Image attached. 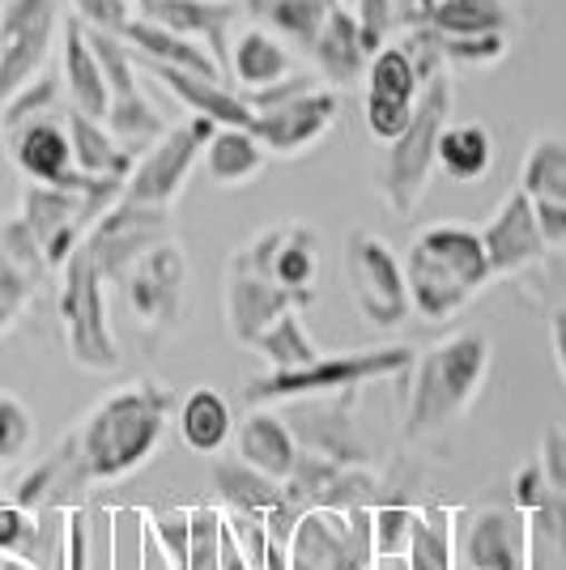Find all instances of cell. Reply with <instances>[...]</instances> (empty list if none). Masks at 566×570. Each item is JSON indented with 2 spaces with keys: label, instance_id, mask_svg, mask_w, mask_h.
<instances>
[{
  "label": "cell",
  "instance_id": "obj_16",
  "mask_svg": "<svg viewBox=\"0 0 566 570\" xmlns=\"http://www.w3.org/2000/svg\"><path fill=\"white\" fill-rule=\"evenodd\" d=\"M13 163L30 184H48V188H90L95 179L81 175L72 163V141L69 124H60L56 116H35L13 124Z\"/></svg>",
  "mask_w": 566,
  "mask_h": 570
},
{
  "label": "cell",
  "instance_id": "obj_24",
  "mask_svg": "<svg viewBox=\"0 0 566 570\" xmlns=\"http://www.w3.org/2000/svg\"><path fill=\"white\" fill-rule=\"evenodd\" d=\"M235 452L247 469L273 476V481H285L294 473V460H299V439H294L285 417L256 404L243 422H235Z\"/></svg>",
  "mask_w": 566,
  "mask_h": 570
},
{
  "label": "cell",
  "instance_id": "obj_49",
  "mask_svg": "<svg viewBox=\"0 0 566 570\" xmlns=\"http://www.w3.org/2000/svg\"><path fill=\"white\" fill-rule=\"evenodd\" d=\"M549 350H554V366L566 383V307H558L549 315Z\"/></svg>",
  "mask_w": 566,
  "mask_h": 570
},
{
  "label": "cell",
  "instance_id": "obj_44",
  "mask_svg": "<svg viewBox=\"0 0 566 570\" xmlns=\"http://www.w3.org/2000/svg\"><path fill=\"white\" fill-rule=\"evenodd\" d=\"M77 22L86 30H107V35H119L124 26L133 22V4L137 0H69Z\"/></svg>",
  "mask_w": 566,
  "mask_h": 570
},
{
  "label": "cell",
  "instance_id": "obj_1",
  "mask_svg": "<svg viewBox=\"0 0 566 570\" xmlns=\"http://www.w3.org/2000/svg\"><path fill=\"white\" fill-rule=\"evenodd\" d=\"M170 426V392L163 383H133L86 413L72 434V490L77 485H107L137 473L149 455L163 448Z\"/></svg>",
  "mask_w": 566,
  "mask_h": 570
},
{
  "label": "cell",
  "instance_id": "obj_19",
  "mask_svg": "<svg viewBox=\"0 0 566 570\" xmlns=\"http://www.w3.org/2000/svg\"><path fill=\"white\" fill-rule=\"evenodd\" d=\"M481 243H486V261H490V273L495 277H511V273H524L528 264H537L549 252L541 226H537V209H533V196L524 188H516L498 214L481 226Z\"/></svg>",
  "mask_w": 566,
  "mask_h": 570
},
{
  "label": "cell",
  "instance_id": "obj_35",
  "mask_svg": "<svg viewBox=\"0 0 566 570\" xmlns=\"http://www.w3.org/2000/svg\"><path fill=\"white\" fill-rule=\"evenodd\" d=\"M430 30L451 35V39H472V35H507L511 9L507 0H439L426 13Z\"/></svg>",
  "mask_w": 566,
  "mask_h": 570
},
{
  "label": "cell",
  "instance_id": "obj_25",
  "mask_svg": "<svg viewBox=\"0 0 566 570\" xmlns=\"http://www.w3.org/2000/svg\"><path fill=\"white\" fill-rule=\"evenodd\" d=\"M311 60H315V77L329 81V86H350L362 77V65L371 60V51L362 43V30H358L350 0H332L329 4V18L320 26Z\"/></svg>",
  "mask_w": 566,
  "mask_h": 570
},
{
  "label": "cell",
  "instance_id": "obj_47",
  "mask_svg": "<svg viewBox=\"0 0 566 570\" xmlns=\"http://www.w3.org/2000/svg\"><path fill=\"white\" fill-rule=\"evenodd\" d=\"M516 507L524 515H537L545 507V473L541 460H528L524 469L516 473Z\"/></svg>",
  "mask_w": 566,
  "mask_h": 570
},
{
  "label": "cell",
  "instance_id": "obj_17",
  "mask_svg": "<svg viewBox=\"0 0 566 570\" xmlns=\"http://www.w3.org/2000/svg\"><path fill=\"white\" fill-rule=\"evenodd\" d=\"M311 303V289H285V285L260 277L252 268L231 261L226 273V328L238 345H252L277 315L285 311H303Z\"/></svg>",
  "mask_w": 566,
  "mask_h": 570
},
{
  "label": "cell",
  "instance_id": "obj_32",
  "mask_svg": "<svg viewBox=\"0 0 566 570\" xmlns=\"http://www.w3.org/2000/svg\"><path fill=\"white\" fill-rule=\"evenodd\" d=\"M329 4L332 0H243V9L260 26H269L290 48H303L308 56L320 39V26L329 18Z\"/></svg>",
  "mask_w": 566,
  "mask_h": 570
},
{
  "label": "cell",
  "instance_id": "obj_42",
  "mask_svg": "<svg viewBox=\"0 0 566 570\" xmlns=\"http://www.w3.org/2000/svg\"><path fill=\"white\" fill-rule=\"evenodd\" d=\"M409 119H413V102H392V98H375V95H367V102H362V124H367V132L379 145L397 141L404 128H409Z\"/></svg>",
  "mask_w": 566,
  "mask_h": 570
},
{
  "label": "cell",
  "instance_id": "obj_8",
  "mask_svg": "<svg viewBox=\"0 0 566 570\" xmlns=\"http://www.w3.org/2000/svg\"><path fill=\"white\" fill-rule=\"evenodd\" d=\"M341 268H345V289L354 298L358 315L383 333L401 328L409 320V285H404V264L397 252L371 230H350L341 247Z\"/></svg>",
  "mask_w": 566,
  "mask_h": 570
},
{
  "label": "cell",
  "instance_id": "obj_28",
  "mask_svg": "<svg viewBox=\"0 0 566 570\" xmlns=\"http://www.w3.org/2000/svg\"><path fill=\"white\" fill-rule=\"evenodd\" d=\"M175 430L184 439V448L196 455H217L231 439H235V413L217 387H192L179 413H175Z\"/></svg>",
  "mask_w": 566,
  "mask_h": 570
},
{
  "label": "cell",
  "instance_id": "obj_21",
  "mask_svg": "<svg viewBox=\"0 0 566 570\" xmlns=\"http://www.w3.org/2000/svg\"><path fill=\"white\" fill-rule=\"evenodd\" d=\"M142 69L179 98L192 116H209L213 124H231V128H252V116H256L252 102L231 90L222 77H201V72L170 69V65H149V60H142Z\"/></svg>",
  "mask_w": 566,
  "mask_h": 570
},
{
  "label": "cell",
  "instance_id": "obj_31",
  "mask_svg": "<svg viewBox=\"0 0 566 570\" xmlns=\"http://www.w3.org/2000/svg\"><path fill=\"white\" fill-rule=\"evenodd\" d=\"M69 141L72 163L90 179H128V170L137 163V154L124 149L103 119H90L81 116V111H69Z\"/></svg>",
  "mask_w": 566,
  "mask_h": 570
},
{
  "label": "cell",
  "instance_id": "obj_6",
  "mask_svg": "<svg viewBox=\"0 0 566 570\" xmlns=\"http://www.w3.org/2000/svg\"><path fill=\"white\" fill-rule=\"evenodd\" d=\"M252 102V132L256 141L277 154V158H294L308 154L311 145L324 141L336 116H341V95L320 86V77H285L282 86L260 90V95H243Z\"/></svg>",
  "mask_w": 566,
  "mask_h": 570
},
{
  "label": "cell",
  "instance_id": "obj_20",
  "mask_svg": "<svg viewBox=\"0 0 566 570\" xmlns=\"http://www.w3.org/2000/svg\"><path fill=\"white\" fill-rule=\"evenodd\" d=\"M222 69L231 72L238 95H260V90L282 86L285 77H294L299 65H294V48L285 43L282 35H273L269 26L252 22V26H235V30H231Z\"/></svg>",
  "mask_w": 566,
  "mask_h": 570
},
{
  "label": "cell",
  "instance_id": "obj_36",
  "mask_svg": "<svg viewBox=\"0 0 566 570\" xmlns=\"http://www.w3.org/2000/svg\"><path fill=\"white\" fill-rule=\"evenodd\" d=\"M519 188L528 191L533 200L566 205V137L545 132V137H537V141L524 149Z\"/></svg>",
  "mask_w": 566,
  "mask_h": 570
},
{
  "label": "cell",
  "instance_id": "obj_13",
  "mask_svg": "<svg viewBox=\"0 0 566 570\" xmlns=\"http://www.w3.org/2000/svg\"><path fill=\"white\" fill-rule=\"evenodd\" d=\"M184 285H188V261H184L179 243L163 238L124 273L119 289H124L128 315L145 333H170L179 320V307H184Z\"/></svg>",
  "mask_w": 566,
  "mask_h": 570
},
{
  "label": "cell",
  "instance_id": "obj_23",
  "mask_svg": "<svg viewBox=\"0 0 566 570\" xmlns=\"http://www.w3.org/2000/svg\"><path fill=\"white\" fill-rule=\"evenodd\" d=\"M119 39L133 48L137 60L170 65V69H188V72H201V77H222V81H226V69L217 65V56H213L205 43H196L188 35H179V30H170V26L145 18V13H133V22L119 30Z\"/></svg>",
  "mask_w": 566,
  "mask_h": 570
},
{
  "label": "cell",
  "instance_id": "obj_45",
  "mask_svg": "<svg viewBox=\"0 0 566 570\" xmlns=\"http://www.w3.org/2000/svg\"><path fill=\"white\" fill-rule=\"evenodd\" d=\"M60 95V81L56 77H39V81H26L18 98L13 102H4V124L13 128V124H22V119H35V116H48V107L56 102Z\"/></svg>",
  "mask_w": 566,
  "mask_h": 570
},
{
  "label": "cell",
  "instance_id": "obj_54",
  "mask_svg": "<svg viewBox=\"0 0 566 570\" xmlns=\"http://www.w3.org/2000/svg\"><path fill=\"white\" fill-rule=\"evenodd\" d=\"M472 570H477V567H472Z\"/></svg>",
  "mask_w": 566,
  "mask_h": 570
},
{
  "label": "cell",
  "instance_id": "obj_4",
  "mask_svg": "<svg viewBox=\"0 0 566 570\" xmlns=\"http://www.w3.org/2000/svg\"><path fill=\"white\" fill-rule=\"evenodd\" d=\"M409 345H379V350H345V354H320L315 362L299 371H269L260 380H247L243 401L252 404H277V401H315V396H345L362 392L367 383L392 380L413 366Z\"/></svg>",
  "mask_w": 566,
  "mask_h": 570
},
{
  "label": "cell",
  "instance_id": "obj_15",
  "mask_svg": "<svg viewBox=\"0 0 566 570\" xmlns=\"http://www.w3.org/2000/svg\"><path fill=\"white\" fill-rule=\"evenodd\" d=\"M235 264L285 285V289H311L315 273H320V243H315V230L303 222H277V226L260 230L247 247H238Z\"/></svg>",
  "mask_w": 566,
  "mask_h": 570
},
{
  "label": "cell",
  "instance_id": "obj_26",
  "mask_svg": "<svg viewBox=\"0 0 566 570\" xmlns=\"http://www.w3.org/2000/svg\"><path fill=\"white\" fill-rule=\"evenodd\" d=\"M269 163V149L256 141L252 128H231V124H217L213 137L201 149V167L209 170V179L217 188H243L252 184L260 170Z\"/></svg>",
  "mask_w": 566,
  "mask_h": 570
},
{
  "label": "cell",
  "instance_id": "obj_14",
  "mask_svg": "<svg viewBox=\"0 0 566 570\" xmlns=\"http://www.w3.org/2000/svg\"><path fill=\"white\" fill-rule=\"evenodd\" d=\"M56 35V0H9L0 18V102L43 69Z\"/></svg>",
  "mask_w": 566,
  "mask_h": 570
},
{
  "label": "cell",
  "instance_id": "obj_18",
  "mask_svg": "<svg viewBox=\"0 0 566 570\" xmlns=\"http://www.w3.org/2000/svg\"><path fill=\"white\" fill-rule=\"evenodd\" d=\"M213 490H217V499L226 502V511L260 515V520L269 523V537H277V541H290L294 523L303 515L290 502V494H285V481L256 473L243 460H217L213 464Z\"/></svg>",
  "mask_w": 566,
  "mask_h": 570
},
{
  "label": "cell",
  "instance_id": "obj_3",
  "mask_svg": "<svg viewBox=\"0 0 566 570\" xmlns=\"http://www.w3.org/2000/svg\"><path fill=\"white\" fill-rule=\"evenodd\" d=\"M490 375V341L486 333H456L426 354L413 357V387L404 409V434L430 439L448 430L481 392Z\"/></svg>",
  "mask_w": 566,
  "mask_h": 570
},
{
  "label": "cell",
  "instance_id": "obj_11",
  "mask_svg": "<svg viewBox=\"0 0 566 570\" xmlns=\"http://www.w3.org/2000/svg\"><path fill=\"white\" fill-rule=\"evenodd\" d=\"M163 238H170V209L137 205V200H124V196H119L116 205L86 230L81 247H86V256L98 264L103 282L119 285L124 273L142 261L149 247H158Z\"/></svg>",
  "mask_w": 566,
  "mask_h": 570
},
{
  "label": "cell",
  "instance_id": "obj_40",
  "mask_svg": "<svg viewBox=\"0 0 566 570\" xmlns=\"http://www.w3.org/2000/svg\"><path fill=\"white\" fill-rule=\"evenodd\" d=\"M35 443V417L18 396H4L0 392V469L4 464H18Z\"/></svg>",
  "mask_w": 566,
  "mask_h": 570
},
{
  "label": "cell",
  "instance_id": "obj_2",
  "mask_svg": "<svg viewBox=\"0 0 566 570\" xmlns=\"http://www.w3.org/2000/svg\"><path fill=\"white\" fill-rule=\"evenodd\" d=\"M404 285H409V307L426 324L456 320L472 298L495 282L481 230L465 222H435L409 243L404 252Z\"/></svg>",
  "mask_w": 566,
  "mask_h": 570
},
{
  "label": "cell",
  "instance_id": "obj_50",
  "mask_svg": "<svg viewBox=\"0 0 566 570\" xmlns=\"http://www.w3.org/2000/svg\"><path fill=\"white\" fill-rule=\"evenodd\" d=\"M371 570H409V558L404 553H375Z\"/></svg>",
  "mask_w": 566,
  "mask_h": 570
},
{
  "label": "cell",
  "instance_id": "obj_41",
  "mask_svg": "<svg viewBox=\"0 0 566 570\" xmlns=\"http://www.w3.org/2000/svg\"><path fill=\"white\" fill-rule=\"evenodd\" d=\"M413 520H418V511H413V507H401V502L375 507V511H371V541H375V553H404V549H409V537H413Z\"/></svg>",
  "mask_w": 566,
  "mask_h": 570
},
{
  "label": "cell",
  "instance_id": "obj_29",
  "mask_svg": "<svg viewBox=\"0 0 566 570\" xmlns=\"http://www.w3.org/2000/svg\"><path fill=\"white\" fill-rule=\"evenodd\" d=\"M541 473H545V507L528 515L533 541H549L566 562V430H545L541 439Z\"/></svg>",
  "mask_w": 566,
  "mask_h": 570
},
{
  "label": "cell",
  "instance_id": "obj_27",
  "mask_svg": "<svg viewBox=\"0 0 566 570\" xmlns=\"http://www.w3.org/2000/svg\"><path fill=\"white\" fill-rule=\"evenodd\" d=\"M435 167L448 175L451 184H477L495 167V137L477 119H448L439 145H435Z\"/></svg>",
  "mask_w": 566,
  "mask_h": 570
},
{
  "label": "cell",
  "instance_id": "obj_38",
  "mask_svg": "<svg viewBox=\"0 0 566 570\" xmlns=\"http://www.w3.org/2000/svg\"><path fill=\"white\" fill-rule=\"evenodd\" d=\"M188 523V570H217V562H222V511L192 507Z\"/></svg>",
  "mask_w": 566,
  "mask_h": 570
},
{
  "label": "cell",
  "instance_id": "obj_37",
  "mask_svg": "<svg viewBox=\"0 0 566 570\" xmlns=\"http://www.w3.org/2000/svg\"><path fill=\"white\" fill-rule=\"evenodd\" d=\"M422 81V69H418V60L409 56L404 43H383L367 60V95L392 98V102H418Z\"/></svg>",
  "mask_w": 566,
  "mask_h": 570
},
{
  "label": "cell",
  "instance_id": "obj_33",
  "mask_svg": "<svg viewBox=\"0 0 566 570\" xmlns=\"http://www.w3.org/2000/svg\"><path fill=\"white\" fill-rule=\"evenodd\" d=\"M409 570H456V511L443 502H430L413 520L409 537Z\"/></svg>",
  "mask_w": 566,
  "mask_h": 570
},
{
  "label": "cell",
  "instance_id": "obj_46",
  "mask_svg": "<svg viewBox=\"0 0 566 570\" xmlns=\"http://www.w3.org/2000/svg\"><path fill=\"white\" fill-rule=\"evenodd\" d=\"M354 18H358V30H362L367 51H379L383 39L392 35V26H397V0H358Z\"/></svg>",
  "mask_w": 566,
  "mask_h": 570
},
{
  "label": "cell",
  "instance_id": "obj_10",
  "mask_svg": "<svg viewBox=\"0 0 566 570\" xmlns=\"http://www.w3.org/2000/svg\"><path fill=\"white\" fill-rule=\"evenodd\" d=\"M213 128L217 124L209 116H192L175 128H166L145 154H137V163L124 179V200L170 209L175 196L188 184V175L196 170V163H201V149L213 137Z\"/></svg>",
  "mask_w": 566,
  "mask_h": 570
},
{
  "label": "cell",
  "instance_id": "obj_53",
  "mask_svg": "<svg viewBox=\"0 0 566 570\" xmlns=\"http://www.w3.org/2000/svg\"><path fill=\"white\" fill-rule=\"evenodd\" d=\"M0 507H4V494H0Z\"/></svg>",
  "mask_w": 566,
  "mask_h": 570
},
{
  "label": "cell",
  "instance_id": "obj_30",
  "mask_svg": "<svg viewBox=\"0 0 566 570\" xmlns=\"http://www.w3.org/2000/svg\"><path fill=\"white\" fill-rule=\"evenodd\" d=\"M65 86H69L72 95V111H81V116L90 119H107V107H111L107 72L98 65L81 22L65 26Z\"/></svg>",
  "mask_w": 566,
  "mask_h": 570
},
{
  "label": "cell",
  "instance_id": "obj_7",
  "mask_svg": "<svg viewBox=\"0 0 566 570\" xmlns=\"http://www.w3.org/2000/svg\"><path fill=\"white\" fill-rule=\"evenodd\" d=\"M103 273L86 256V247H77L65 261V289H60V320L69 336L72 366L90 371V375H111L119 371V345L107 320V294H103Z\"/></svg>",
  "mask_w": 566,
  "mask_h": 570
},
{
  "label": "cell",
  "instance_id": "obj_48",
  "mask_svg": "<svg viewBox=\"0 0 566 570\" xmlns=\"http://www.w3.org/2000/svg\"><path fill=\"white\" fill-rule=\"evenodd\" d=\"M537 209V226L549 247H563L566 243V205H554V200H533Z\"/></svg>",
  "mask_w": 566,
  "mask_h": 570
},
{
  "label": "cell",
  "instance_id": "obj_22",
  "mask_svg": "<svg viewBox=\"0 0 566 570\" xmlns=\"http://www.w3.org/2000/svg\"><path fill=\"white\" fill-rule=\"evenodd\" d=\"M238 9H243L238 0H137V13L205 43L217 56V65L226 56V39L235 30Z\"/></svg>",
  "mask_w": 566,
  "mask_h": 570
},
{
  "label": "cell",
  "instance_id": "obj_12",
  "mask_svg": "<svg viewBox=\"0 0 566 570\" xmlns=\"http://www.w3.org/2000/svg\"><path fill=\"white\" fill-rule=\"evenodd\" d=\"M533 532L519 507L456 511V570H528Z\"/></svg>",
  "mask_w": 566,
  "mask_h": 570
},
{
  "label": "cell",
  "instance_id": "obj_43",
  "mask_svg": "<svg viewBox=\"0 0 566 570\" xmlns=\"http://www.w3.org/2000/svg\"><path fill=\"white\" fill-rule=\"evenodd\" d=\"M30 289H35V282L26 277L18 264L4 261V252H0V336L18 324L22 307L30 303Z\"/></svg>",
  "mask_w": 566,
  "mask_h": 570
},
{
  "label": "cell",
  "instance_id": "obj_9",
  "mask_svg": "<svg viewBox=\"0 0 566 570\" xmlns=\"http://www.w3.org/2000/svg\"><path fill=\"white\" fill-rule=\"evenodd\" d=\"M285 549L290 570H371V507H308Z\"/></svg>",
  "mask_w": 566,
  "mask_h": 570
},
{
  "label": "cell",
  "instance_id": "obj_51",
  "mask_svg": "<svg viewBox=\"0 0 566 570\" xmlns=\"http://www.w3.org/2000/svg\"><path fill=\"white\" fill-rule=\"evenodd\" d=\"M0 570H39L35 558H0Z\"/></svg>",
  "mask_w": 566,
  "mask_h": 570
},
{
  "label": "cell",
  "instance_id": "obj_39",
  "mask_svg": "<svg viewBox=\"0 0 566 570\" xmlns=\"http://www.w3.org/2000/svg\"><path fill=\"white\" fill-rule=\"evenodd\" d=\"M35 546H39V511L4 499V507H0V558H35Z\"/></svg>",
  "mask_w": 566,
  "mask_h": 570
},
{
  "label": "cell",
  "instance_id": "obj_5",
  "mask_svg": "<svg viewBox=\"0 0 566 570\" xmlns=\"http://www.w3.org/2000/svg\"><path fill=\"white\" fill-rule=\"evenodd\" d=\"M451 119V77L435 72L422 81V95L413 102V119L397 141L388 145V158L379 167V191L397 217H409L422 205L430 175H435V145Z\"/></svg>",
  "mask_w": 566,
  "mask_h": 570
},
{
  "label": "cell",
  "instance_id": "obj_52",
  "mask_svg": "<svg viewBox=\"0 0 566 570\" xmlns=\"http://www.w3.org/2000/svg\"><path fill=\"white\" fill-rule=\"evenodd\" d=\"M435 4H439V0H418V9H422V18H426V13H430V9H435Z\"/></svg>",
  "mask_w": 566,
  "mask_h": 570
},
{
  "label": "cell",
  "instance_id": "obj_34",
  "mask_svg": "<svg viewBox=\"0 0 566 570\" xmlns=\"http://www.w3.org/2000/svg\"><path fill=\"white\" fill-rule=\"evenodd\" d=\"M247 350H256V354L269 362V371H299V366H308V362H315V357L324 354V350L311 341L308 324H303V311L299 307L277 315V320H273Z\"/></svg>",
  "mask_w": 566,
  "mask_h": 570
}]
</instances>
